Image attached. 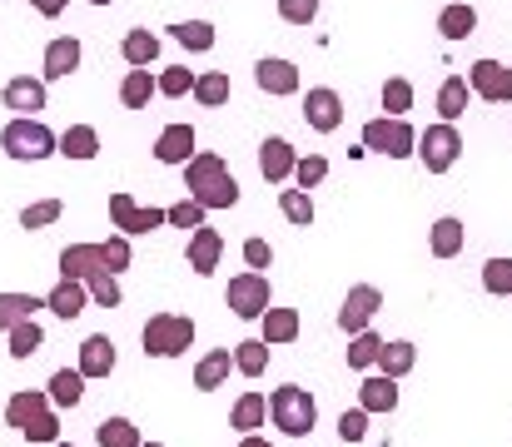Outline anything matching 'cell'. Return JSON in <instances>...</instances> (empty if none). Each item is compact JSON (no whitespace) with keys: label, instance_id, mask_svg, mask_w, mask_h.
<instances>
[{"label":"cell","instance_id":"obj_1","mask_svg":"<svg viewBox=\"0 0 512 447\" xmlns=\"http://www.w3.org/2000/svg\"><path fill=\"white\" fill-rule=\"evenodd\" d=\"M179 169H184L189 199H199L204 209H234V204H239V184H234V174H229V164H224L219 154L194 149Z\"/></svg>","mask_w":512,"mask_h":447},{"label":"cell","instance_id":"obj_2","mask_svg":"<svg viewBox=\"0 0 512 447\" xmlns=\"http://www.w3.org/2000/svg\"><path fill=\"white\" fill-rule=\"evenodd\" d=\"M5 423H10L20 438H30V443H60V418H55L50 398L35 393V388L10 393V403H5Z\"/></svg>","mask_w":512,"mask_h":447},{"label":"cell","instance_id":"obj_3","mask_svg":"<svg viewBox=\"0 0 512 447\" xmlns=\"http://www.w3.org/2000/svg\"><path fill=\"white\" fill-rule=\"evenodd\" d=\"M269 418H274V428H279L284 438H309L314 423H319V403H314L309 388L284 383V388L269 393Z\"/></svg>","mask_w":512,"mask_h":447},{"label":"cell","instance_id":"obj_4","mask_svg":"<svg viewBox=\"0 0 512 447\" xmlns=\"http://www.w3.org/2000/svg\"><path fill=\"white\" fill-rule=\"evenodd\" d=\"M0 149L20 164H35V159H50L55 154V130L40 125V115H15L5 130H0Z\"/></svg>","mask_w":512,"mask_h":447},{"label":"cell","instance_id":"obj_5","mask_svg":"<svg viewBox=\"0 0 512 447\" xmlns=\"http://www.w3.org/2000/svg\"><path fill=\"white\" fill-rule=\"evenodd\" d=\"M140 338H145V358H179L194 343V318L189 313H150Z\"/></svg>","mask_w":512,"mask_h":447},{"label":"cell","instance_id":"obj_6","mask_svg":"<svg viewBox=\"0 0 512 447\" xmlns=\"http://www.w3.org/2000/svg\"><path fill=\"white\" fill-rule=\"evenodd\" d=\"M413 154L423 159V169L428 174H448L453 164H458V154H463V135H458V125H428L418 140H413Z\"/></svg>","mask_w":512,"mask_h":447},{"label":"cell","instance_id":"obj_7","mask_svg":"<svg viewBox=\"0 0 512 447\" xmlns=\"http://www.w3.org/2000/svg\"><path fill=\"white\" fill-rule=\"evenodd\" d=\"M413 140H418V130H413L403 115H378V120L363 125V149L388 154V159H408V154H413Z\"/></svg>","mask_w":512,"mask_h":447},{"label":"cell","instance_id":"obj_8","mask_svg":"<svg viewBox=\"0 0 512 447\" xmlns=\"http://www.w3.org/2000/svg\"><path fill=\"white\" fill-rule=\"evenodd\" d=\"M224 303L234 308V318H244V323H254L264 308H269V274H259V269H249V274H239V279H229V289H224Z\"/></svg>","mask_w":512,"mask_h":447},{"label":"cell","instance_id":"obj_9","mask_svg":"<svg viewBox=\"0 0 512 447\" xmlns=\"http://www.w3.org/2000/svg\"><path fill=\"white\" fill-rule=\"evenodd\" d=\"M468 90H473L478 100H488V105H508L512 100V65H503V60H478V65L468 70Z\"/></svg>","mask_w":512,"mask_h":447},{"label":"cell","instance_id":"obj_10","mask_svg":"<svg viewBox=\"0 0 512 447\" xmlns=\"http://www.w3.org/2000/svg\"><path fill=\"white\" fill-rule=\"evenodd\" d=\"M304 120H309V130L334 135V130L343 125V95L339 90H329V85L309 90V95H304Z\"/></svg>","mask_w":512,"mask_h":447},{"label":"cell","instance_id":"obj_11","mask_svg":"<svg viewBox=\"0 0 512 447\" xmlns=\"http://www.w3.org/2000/svg\"><path fill=\"white\" fill-rule=\"evenodd\" d=\"M219 259H224V234L209 229V224L189 229V269H194L199 279H209V274L219 269Z\"/></svg>","mask_w":512,"mask_h":447},{"label":"cell","instance_id":"obj_12","mask_svg":"<svg viewBox=\"0 0 512 447\" xmlns=\"http://www.w3.org/2000/svg\"><path fill=\"white\" fill-rule=\"evenodd\" d=\"M115 363H120V353H115V338L110 333H90L85 343H80V378H110L115 373Z\"/></svg>","mask_w":512,"mask_h":447},{"label":"cell","instance_id":"obj_13","mask_svg":"<svg viewBox=\"0 0 512 447\" xmlns=\"http://www.w3.org/2000/svg\"><path fill=\"white\" fill-rule=\"evenodd\" d=\"M378 308H383V294H378L373 284H358V289H348V298H343V308H339V328H343V333H358V328H368Z\"/></svg>","mask_w":512,"mask_h":447},{"label":"cell","instance_id":"obj_14","mask_svg":"<svg viewBox=\"0 0 512 447\" xmlns=\"http://www.w3.org/2000/svg\"><path fill=\"white\" fill-rule=\"evenodd\" d=\"M254 80L264 95H299V65L294 60H279V55H264L254 65Z\"/></svg>","mask_w":512,"mask_h":447},{"label":"cell","instance_id":"obj_15","mask_svg":"<svg viewBox=\"0 0 512 447\" xmlns=\"http://www.w3.org/2000/svg\"><path fill=\"white\" fill-rule=\"evenodd\" d=\"M80 55H85V50H80L75 35H55V40L45 45V75H40V80H45V85H50V80H70V75L80 70Z\"/></svg>","mask_w":512,"mask_h":447},{"label":"cell","instance_id":"obj_16","mask_svg":"<svg viewBox=\"0 0 512 447\" xmlns=\"http://www.w3.org/2000/svg\"><path fill=\"white\" fill-rule=\"evenodd\" d=\"M0 100H5V110H15V115H40V110H45V80L15 75V80H5Z\"/></svg>","mask_w":512,"mask_h":447},{"label":"cell","instance_id":"obj_17","mask_svg":"<svg viewBox=\"0 0 512 447\" xmlns=\"http://www.w3.org/2000/svg\"><path fill=\"white\" fill-rule=\"evenodd\" d=\"M294 145L289 140H279V135H269L264 145H259V174L269 179V184H284L289 174H294Z\"/></svg>","mask_w":512,"mask_h":447},{"label":"cell","instance_id":"obj_18","mask_svg":"<svg viewBox=\"0 0 512 447\" xmlns=\"http://www.w3.org/2000/svg\"><path fill=\"white\" fill-rule=\"evenodd\" d=\"M358 408L363 413H393L398 408V378H388V373L363 378L358 383Z\"/></svg>","mask_w":512,"mask_h":447},{"label":"cell","instance_id":"obj_19","mask_svg":"<svg viewBox=\"0 0 512 447\" xmlns=\"http://www.w3.org/2000/svg\"><path fill=\"white\" fill-rule=\"evenodd\" d=\"M85 303H90V294H85V279H60L50 294H45V308L55 313V318H80L85 313Z\"/></svg>","mask_w":512,"mask_h":447},{"label":"cell","instance_id":"obj_20","mask_svg":"<svg viewBox=\"0 0 512 447\" xmlns=\"http://www.w3.org/2000/svg\"><path fill=\"white\" fill-rule=\"evenodd\" d=\"M194 145H199L194 125H165L160 140H155V159H160V164H184V159L194 154Z\"/></svg>","mask_w":512,"mask_h":447},{"label":"cell","instance_id":"obj_21","mask_svg":"<svg viewBox=\"0 0 512 447\" xmlns=\"http://www.w3.org/2000/svg\"><path fill=\"white\" fill-rule=\"evenodd\" d=\"M259 323H264V333H259V338H264L269 348H279V343H294V338H299V308H274V303H269V308L259 313Z\"/></svg>","mask_w":512,"mask_h":447},{"label":"cell","instance_id":"obj_22","mask_svg":"<svg viewBox=\"0 0 512 447\" xmlns=\"http://www.w3.org/2000/svg\"><path fill=\"white\" fill-rule=\"evenodd\" d=\"M463 239H468L463 219L443 214V219L433 224V234H428V249H433V259H458V254H463Z\"/></svg>","mask_w":512,"mask_h":447},{"label":"cell","instance_id":"obj_23","mask_svg":"<svg viewBox=\"0 0 512 447\" xmlns=\"http://www.w3.org/2000/svg\"><path fill=\"white\" fill-rule=\"evenodd\" d=\"M100 264V244H65L60 249V279H90Z\"/></svg>","mask_w":512,"mask_h":447},{"label":"cell","instance_id":"obj_24","mask_svg":"<svg viewBox=\"0 0 512 447\" xmlns=\"http://www.w3.org/2000/svg\"><path fill=\"white\" fill-rule=\"evenodd\" d=\"M378 373H388V378H408L413 368H418V348L408 343V338H393V343H383L378 348Z\"/></svg>","mask_w":512,"mask_h":447},{"label":"cell","instance_id":"obj_25","mask_svg":"<svg viewBox=\"0 0 512 447\" xmlns=\"http://www.w3.org/2000/svg\"><path fill=\"white\" fill-rule=\"evenodd\" d=\"M229 368H234V353H229V348H214V353H204V358L194 363V388H199V393H214V388H224Z\"/></svg>","mask_w":512,"mask_h":447},{"label":"cell","instance_id":"obj_26","mask_svg":"<svg viewBox=\"0 0 512 447\" xmlns=\"http://www.w3.org/2000/svg\"><path fill=\"white\" fill-rule=\"evenodd\" d=\"M55 154H65V159H95L100 154V130L95 125H70L65 135H55Z\"/></svg>","mask_w":512,"mask_h":447},{"label":"cell","instance_id":"obj_27","mask_svg":"<svg viewBox=\"0 0 512 447\" xmlns=\"http://www.w3.org/2000/svg\"><path fill=\"white\" fill-rule=\"evenodd\" d=\"M438 30H443V40H468L478 30V10L468 0H453V5L438 10Z\"/></svg>","mask_w":512,"mask_h":447},{"label":"cell","instance_id":"obj_28","mask_svg":"<svg viewBox=\"0 0 512 447\" xmlns=\"http://www.w3.org/2000/svg\"><path fill=\"white\" fill-rule=\"evenodd\" d=\"M150 95H155V75H150V65H130V75L120 80V105H125V110H145Z\"/></svg>","mask_w":512,"mask_h":447},{"label":"cell","instance_id":"obj_29","mask_svg":"<svg viewBox=\"0 0 512 447\" xmlns=\"http://www.w3.org/2000/svg\"><path fill=\"white\" fill-rule=\"evenodd\" d=\"M468 95H473L468 80H463V75H448V80L438 85V115H443L448 125H458V120L468 115Z\"/></svg>","mask_w":512,"mask_h":447},{"label":"cell","instance_id":"obj_30","mask_svg":"<svg viewBox=\"0 0 512 447\" xmlns=\"http://www.w3.org/2000/svg\"><path fill=\"white\" fill-rule=\"evenodd\" d=\"M229 353H234V373H244V378H264L269 373V343L264 338H244Z\"/></svg>","mask_w":512,"mask_h":447},{"label":"cell","instance_id":"obj_31","mask_svg":"<svg viewBox=\"0 0 512 447\" xmlns=\"http://www.w3.org/2000/svg\"><path fill=\"white\" fill-rule=\"evenodd\" d=\"M45 398H50V408H75V403L85 398V378H80V368H60V373H50Z\"/></svg>","mask_w":512,"mask_h":447},{"label":"cell","instance_id":"obj_32","mask_svg":"<svg viewBox=\"0 0 512 447\" xmlns=\"http://www.w3.org/2000/svg\"><path fill=\"white\" fill-rule=\"evenodd\" d=\"M5 333H10V358H15V363H25L30 353L45 348V328H40L35 318H20V323H10Z\"/></svg>","mask_w":512,"mask_h":447},{"label":"cell","instance_id":"obj_33","mask_svg":"<svg viewBox=\"0 0 512 447\" xmlns=\"http://www.w3.org/2000/svg\"><path fill=\"white\" fill-rule=\"evenodd\" d=\"M264 418H269V398L264 393H244L234 403V413H229V428L234 433H254V428H264Z\"/></svg>","mask_w":512,"mask_h":447},{"label":"cell","instance_id":"obj_34","mask_svg":"<svg viewBox=\"0 0 512 447\" xmlns=\"http://www.w3.org/2000/svg\"><path fill=\"white\" fill-rule=\"evenodd\" d=\"M120 55H125V65H155L160 60V35L155 30H130L120 40Z\"/></svg>","mask_w":512,"mask_h":447},{"label":"cell","instance_id":"obj_35","mask_svg":"<svg viewBox=\"0 0 512 447\" xmlns=\"http://www.w3.org/2000/svg\"><path fill=\"white\" fill-rule=\"evenodd\" d=\"M204 110H219V105H229V75L224 70H204V75H194V90H189Z\"/></svg>","mask_w":512,"mask_h":447},{"label":"cell","instance_id":"obj_36","mask_svg":"<svg viewBox=\"0 0 512 447\" xmlns=\"http://www.w3.org/2000/svg\"><path fill=\"white\" fill-rule=\"evenodd\" d=\"M279 214H284L294 229H309V224H314V199H309V189H279Z\"/></svg>","mask_w":512,"mask_h":447},{"label":"cell","instance_id":"obj_37","mask_svg":"<svg viewBox=\"0 0 512 447\" xmlns=\"http://www.w3.org/2000/svg\"><path fill=\"white\" fill-rule=\"evenodd\" d=\"M174 30V40L184 45V50H194V55H204V50H214V25L209 20H179V25H170Z\"/></svg>","mask_w":512,"mask_h":447},{"label":"cell","instance_id":"obj_38","mask_svg":"<svg viewBox=\"0 0 512 447\" xmlns=\"http://www.w3.org/2000/svg\"><path fill=\"white\" fill-rule=\"evenodd\" d=\"M85 294L95 298L100 308H120L125 294H120V274H110V269H95L90 279H85Z\"/></svg>","mask_w":512,"mask_h":447},{"label":"cell","instance_id":"obj_39","mask_svg":"<svg viewBox=\"0 0 512 447\" xmlns=\"http://www.w3.org/2000/svg\"><path fill=\"white\" fill-rule=\"evenodd\" d=\"M95 443L100 447H140V428H135L130 418H105V423L95 428Z\"/></svg>","mask_w":512,"mask_h":447},{"label":"cell","instance_id":"obj_40","mask_svg":"<svg viewBox=\"0 0 512 447\" xmlns=\"http://www.w3.org/2000/svg\"><path fill=\"white\" fill-rule=\"evenodd\" d=\"M378 348H383V338H378L373 328H358V333H348V368H373Z\"/></svg>","mask_w":512,"mask_h":447},{"label":"cell","instance_id":"obj_41","mask_svg":"<svg viewBox=\"0 0 512 447\" xmlns=\"http://www.w3.org/2000/svg\"><path fill=\"white\" fill-rule=\"evenodd\" d=\"M189 90H194V70L189 65H170V70L155 75V95H165V100H184Z\"/></svg>","mask_w":512,"mask_h":447},{"label":"cell","instance_id":"obj_42","mask_svg":"<svg viewBox=\"0 0 512 447\" xmlns=\"http://www.w3.org/2000/svg\"><path fill=\"white\" fill-rule=\"evenodd\" d=\"M35 308H45V298L35 294H0V333L20 318H35Z\"/></svg>","mask_w":512,"mask_h":447},{"label":"cell","instance_id":"obj_43","mask_svg":"<svg viewBox=\"0 0 512 447\" xmlns=\"http://www.w3.org/2000/svg\"><path fill=\"white\" fill-rule=\"evenodd\" d=\"M289 179H299V189H319V184L329 179V159H324V154H299Z\"/></svg>","mask_w":512,"mask_h":447},{"label":"cell","instance_id":"obj_44","mask_svg":"<svg viewBox=\"0 0 512 447\" xmlns=\"http://www.w3.org/2000/svg\"><path fill=\"white\" fill-rule=\"evenodd\" d=\"M60 214H65V204H60V199H35V204H25V209H20V229H50Z\"/></svg>","mask_w":512,"mask_h":447},{"label":"cell","instance_id":"obj_45","mask_svg":"<svg viewBox=\"0 0 512 447\" xmlns=\"http://www.w3.org/2000/svg\"><path fill=\"white\" fill-rule=\"evenodd\" d=\"M130 259H135V249H130V234H110V239L100 244V264H105L110 274H125V269H130Z\"/></svg>","mask_w":512,"mask_h":447},{"label":"cell","instance_id":"obj_46","mask_svg":"<svg viewBox=\"0 0 512 447\" xmlns=\"http://www.w3.org/2000/svg\"><path fill=\"white\" fill-rule=\"evenodd\" d=\"M383 110L388 115H408L413 110V80H403V75L383 80Z\"/></svg>","mask_w":512,"mask_h":447},{"label":"cell","instance_id":"obj_47","mask_svg":"<svg viewBox=\"0 0 512 447\" xmlns=\"http://www.w3.org/2000/svg\"><path fill=\"white\" fill-rule=\"evenodd\" d=\"M483 289H488L493 298H508L512 294V259H503V254H498V259H488V264H483Z\"/></svg>","mask_w":512,"mask_h":447},{"label":"cell","instance_id":"obj_48","mask_svg":"<svg viewBox=\"0 0 512 447\" xmlns=\"http://www.w3.org/2000/svg\"><path fill=\"white\" fill-rule=\"evenodd\" d=\"M204 214H209V209H204L199 199H179V204L165 209V224H174V229H199V224H204Z\"/></svg>","mask_w":512,"mask_h":447},{"label":"cell","instance_id":"obj_49","mask_svg":"<svg viewBox=\"0 0 512 447\" xmlns=\"http://www.w3.org/2000/svg\"><path fill=\"white\" fill-rule=\"evenodd\" d=\"M314 15H319V0H279V20L289 25H314Z\"/></svg>","mask_w":512,"mask_h":447},{"label":"cell","instance_id":"obj_50","mask_svg":"<svg viewBox=\"0 0 512 447\" xmlns=\"http://www.w3.org/2000/svg\"><path fill=\"white\" fill-rule=\"evenodd\" d=\"M339 438L343 443H363V438H368V413H363V408H348V413H343Z\"/></svg>","mask_w":512,"mask_h":447},{"label":"cell","instance_id":"obj_51","mask_svg":"<svg viewBox=\"0 0 512 447\" xmlns=\"http://www.w3.org/2000/svg\"><path fill=\"white\" fill-rule=\"evenodd\" d=\"M160 224H165V209H155V204H150V209H140V204H135V214H130V229H125V234H150V229H160Z\"/></svg>","mask_w":512,"mask_h":447},{"label":"cell","instance_id":"obj_52","mask_svg":"<svg viewBox=\"0 0 512 447\" xmlns=\"http://www.w3.org/2000/svg\"><path fill=\"white\" fill-rule=\"evenodd\" d=\"M244 264L264 274V269L274 264V249H269V239H244Z\"/></svg>","mask_w":512,"mask_h":447},{"label":"cell","instance_id":"obj_53","mask_svg":"<svg viewBox=\"0 0 512 447\" xmlns=\"http://www.w3.org/2000/svg\"><path fill=\"white\" fill-rule=\"evenodd\" d=\"M130 214H135V199H130L125 189H120V194H110V224H115L120 234L130 229Z\"/></svg>","mask_w":512,"mask_h":447},{"label":"cell","instance_id":"obj_54","mask_svg":"<svg viewBox=\"0 0 512 447\" xmlns=\"http://www.w3.org/2000/svg\"><path fill=\"white\" fill-rule=\"evenodd\" d=\"M30 5H35V10L45 15V20H55V15H60V10L70 5V0H30Z\"/></svg>","mask_w":512,"mask_h":447},{"label":"cell","instance_id":"obj_55","mask_svg":"<svg viewBox=\"0 0 512 447\" xmlns=\"http://www.w3.org/2000/svg\"><path fill=\"white\" fill-rule=\"evenodd\" d=\"M239 447H269V443H264L259 433H239Z\"/></svg>","mask_w":512,"mask_h":447},{"label":"cell","instance_id":"obj_56","mask_svg":"<svg viewBox=\"0 0 512 447\" xmlns=\"http://www.w3.org/2000/svg\"><path fill=\"white\" fill-rule=\"evenodd\" d=\"M140 447H165V443H140Z\"/></svg>","mask_w":512,"mask_h":447},{"label":"cell","instance_id":"obj_57","mask_svg":"<svg viewBox=\"0 0 512 447\" xmlns=\"http://www.w3.org/2000/svg\"><path fill=\"white\" fill-rule=\"evenodd\" d=\"M90 5H110V0H90Z\"/></svg>","mask_w":512,"mask_h":447},{"label":"cell","instance_id":"obj_58","mask_svg":"<svg viewBox=\"0 0 512 447\" xmlns=\"http://www.w3.org/2000/svg\"><path fill=\"white\" fill-rule=\"evenodd\" d=\"M55 447H75V443H55Z\"/></svg>","mask_w":512,"mask_h":447}]
</instances>
